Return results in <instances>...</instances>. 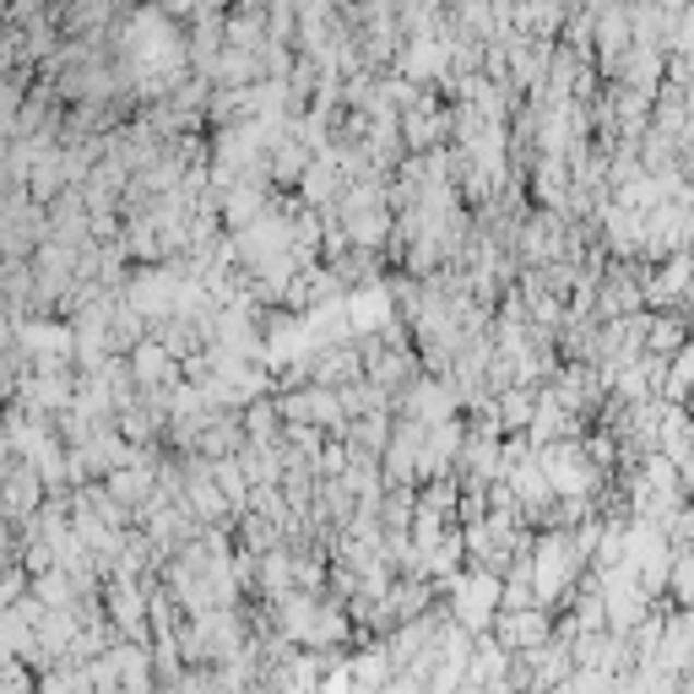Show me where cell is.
I'll return each mask as SVG.
<instances>
[{"label":"cell","mask_w":694,"mask_h":694,"mask_svg":"<svg viewBox=\"0 0 694 694\" xmlns=\"http://www.w3.org/2000/svg\"><path fill=\"white\" fill-rule=\"evenodd\" d=\"M380 694H417V673H408V679H397V684H386Z\"/></svg>","instance_id":"obj_2"},{"label":"cell","mask_w":694,"mask_h":694,"mask_svg":"<svg viewBox=\"0 0 694 694\" xmlns=\"http://www.w3.org/2000/svg\"><path fill=\"white\" fill-rule=\"evenodd\" d=\"M494 597H499V586L483 575V580H461V591H456V613H461V624H489L494 619Z\"/></svg>","instance_id":"obj_1"}]
</instances>
